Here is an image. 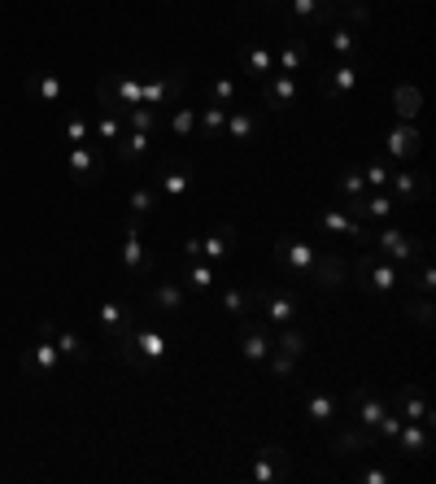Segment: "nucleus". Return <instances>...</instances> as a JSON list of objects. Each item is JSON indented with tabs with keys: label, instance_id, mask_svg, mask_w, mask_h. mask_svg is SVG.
<instances>
[{
	"label": "nucleus",
	"instance_id": "f257e3e1",
	"mask_svg": "<svg viewBox=\"0 0 436 484\" xmlns=\"http://www.w3.org/2000/svg\"><path fill=\"white\" fill-rule=\"evenodd\" d=\"M114 345H119L122 363L131 366V371H144V376H149L158 363H166V336H161L153 323H140V327L131 323Z\"/></svg>",
	"mask_w": 436,
	"mask_h": 484
},
{
	"label": "nucleus",
	"instance_id": "f03ea898",
	"mask_svg": "<svg viewBox=\"0 0 436 484\" xmlns=\"http://www.w3.org/2000/svg\"><path fill=\"white\" fill-rule=\"evenodd\" d=\"M349 275H354L358 288L371 293V297H389V293H397L401 283H410L406 275H401V266L389 263L384 253H362V258L349 266Z\"/></svg>",
	"mask_w": 436,
	"mask_h": 484
},
{
	"label": "nucleus",
	"instance_id": "7ed1b4c3",
	"mask_svg": "<svg viewBox=\"0 0 436 484\" xmlns=\"http://www.w3.org/2000/svg\"><path fill=\"white\" fill-rule=\"evenodd\" d=\"M271 263H275V275H284V280H310L318 249L310 241H297V236H279L271 244Z\"/></svg>",
	"mask_w": 436,
	"mask_h": 484
},
{
	"label": "nucleus",
	"instance_id": "20e7f679",
	"mask_svg": "<svg viewBox=\"0 0 436 484\" xmlns=\"http://www.w3.org/2000/svg\"><path fill=\"white\" fill-rule=\"evenodd\" d=\"M367 244H376V253H384V258L397 266H410V263H419V258H428V241H423V236H410L406 227H376V232L367 236Z\"/></svg>",
	"mask_w": 436,
	"mask_h": 484
},
{
	"label": "nucleus",
	"instance_id": "39448f33",
	"mask_svg": "<svg viewBox=\"0 0 436 484\" xmlns=\"http://www.w3.org/2000/svg\"><path fill=\"white\" fill-rule=\"evenodd\" d=\"M249 305H258L254 314H258L266 327H288V323L301 314V297H297V293H288V288H279V283L258 288V293L249 297Z\"/></svg>",
	"mask_w": 436,
	"mask_h": 484
},
{
	"label": "nucleus",
	"instance_id": "423d86ee",
	"mask_svg": "<svg viewBox=\"0 0 436 484\" xmlns=\"http://www.w3.org/2000/svg\"><path fill=\"white\" fill-rule=\"evenodd\" d=\"M236 349H240V358L244 363H254V366H266V358H271V349H275V327H266V323L249 310L244 319H236Z\"/></svg>",
	"mask_w": 436,
	"mask_h": 484
},
{
	"label": "nucleus",
	"instance_id": "0eeeda50",
	"mask_svg": "<svg viewBox=\"0 0 436 484\" xmlns=\"http://www.w3.org/2000/svg\"><path fill=\"white\" fill-rule=\"evenodd\" d=\"M183 258L188 263H214L218 271L236 258V227H227V222H218L214 236H205V241H188L183 244Z\"/></svg>",
	"mask_w": 436,
	"mask_h": 484
},
{
	"label": "nucleus",
	"instance_id": "6e6552de",
	"mask_svg": "<svg viewBox=\"0 0 436 484\" xmlns=\"http://www.w3.org/2000/svg\"><path fill=\"white\" fill-rule=\"evenodd\" d=\"M318 97L323 101H345L358 92V79H362V66L358 61H332V66H318Z\"/></svg>",
	"mask_w": 436,
	"mask_h": 484
},
{
	"label": "nucleus",
	"instance_id": "1a4fd4ad",
	"mask_svg": "<svg viewBox=\"0 0 436 484\" xmlns=\"http://www.w3.org/2000/svg\"><path fill=\"white\" fill-rule=\"evenodd\" d=\"M140 79H144L140 105H149V109L179 105V97H183V70H140Z\"/></svg>",
	"mask_w": 436,
	"mask_h": 484
},
{
	"label": "nucleus",
	"instance_id": "9d476101",
	"mask_svg": "<svg viewBox=\"0 0 436 484\" xmlns=\"http://www.w3.org/2000/svg\"><path fill=\"white\" fill-rule=\"evenodd\" d=\"M244 476L254 484H284V480H293V463H288V454L279 445H262L258 454H249Z\"/></svg>",
	"mask_w": 436,
	"mask_h": 484
},
{
	"label": "nucleus",
	"instance_id": "9b49d317",
	"mask_svg": "<svg viewBox=\"0 0 436 484\" xmlns=\"http://www.w3.org/2000/svg\"><path fill=\"white\" fill-rule=\"evenodd\" d=\"M275 70L279 75H306V70H318L315 61V40L310 36H279L275 44Z\"/></svg>",
	"mask_w": 436,
	"mask_h": 484
},
{
	"label": "nucleus",
	"instance_id": "f8f14e48",
	"mask_svg": "<svg viewBox=\"0 0 436 484\" xmlns=\"http://www.w3.org/2000/svg\"><path fill=\"white\" fill-rule=\"evenodd\" d=\"M153 188H158L161 201H183L188 188H192V161L188 158H166L153 170Z\"/></svg>",
	"mask_w": 436,
	"mask_h": 484
},
{
	"label": "nucleus",
	"instance_id": "ddd939ff",
	"mask_svg": "<svg viewBox=\"0 0 436 484\" xmlns=\"http://www.w3.org/2000/svg\"><path fill=\"white\" fill-rule=\"evenodd\" d=\"M66 170H70V180L79 183V188H92V183L105 180V158H100V144H70V153H66Z\"/></svg>",
	"mask_w": 436,
	"mask_h": 484
},
{
	"label": "nucleus",
	"instance_id": "4468645a",
	"mask_svg": "<svg viewBox=\"0 0 436 484\" xmlns=\"http://www.w3.org/2000/svg\"><path fill=\"white\" fill-rule=\"evenodd\" d=\"M315 227L323 232V236H332V241H358L367 244V236H371V227L362 219H354L349 210H318L315 214Z\"/></svg>",
	"mask_w": 436,
	"mask_h": 484
},
{
	"label": "nucleus",
	"instance_id": "2eb2a0df",
	"mask_svg": "<svg viewBox=\"0 0 436 484\" xmlns=\"http://www.w3.org/2000/svg\"><path fill=\"white\" fill-rule=\"evenodd\" d=\"M258 101L266 105V109H293V105L301 101V79L297 75L271 70L266 79H258Z\"/></svg>",
	"mask_w": 436,
	"mask_h": 484
},
{
	"label": "nucleus",
	"instance_id": "dca6fc26",
	"mask_svg": "<svg viewBox=\"0 0 436 484\" xmlns=\"http://www.w3.org/2000/svg\"><path fill=\"white\" fill-rule=\"evenodd\" d=\"M240 70L254 75V79H266L275 70V44H271V36H249L240 44Z\"/></svg>",
	"mask_w": 436,
	"mask_h": 484
},
{
	"label": "nucleus",
	"instance_id": "f3484780",
	"mask_svg": "<svg viewBox=\"0 0 436 484\" xmlns=\"http://www.w3.org/2000/svg\"><path fill=\"white\" fill-rule=\"evenodd\" d=\"M419 149H423V136H419L415 122H393L389 127V136H384V153L401 166H410L419 158Z\"/></svg>",
	"mask_w": 436,
	"mask_h": 484
},
{
	"label": "nucleus",
	"instance_id": "a211bd4d",
	"mask_svg": "<svg viewBox=\"0 0 436 484\" xmlns=\"http://www.w3.org/2000/svg\"><path fill=\"white\" fill-rule=\"evenodd\" d=\"M349 415H354V424H358V427L376 432L379 419L389 415V402H379L376 388H371V384H362V388H354V393H349Z\"/></svg>",
	"mask_w": 436,
	"mask_h": 484
},
{
	"label": "nucleus",
	"instance_id": "6ab92c4d",
	"mask_svg": "<svg viewBox=\"0 0 436 484\" xmlns=\"http://www.w3.org/2000/svg\"><path fill=\"white\" fill-rule=\"evenodd\" d=\"M310 280L323 288V293H340V288H349V263L340 258V253H318L315 271H310Z\"/></svg>",
	"mask_w": 436,
	"mask_h": 484
},
{
	"label": "nucleus",
	"instance_id": "aec40b11",
	"mask_svg": "<svg viewBox=\"0 0 436 484\" xmlns=\"http://www.w3.org/2000/svg\"><path fill=\"white\" fill-rule=\"evenodd\" d=\"M393 449L397 454H406V458H428V449H432V424L406 419L401 432L393 437Z\"/></svg>",
	"mask_w": 436,
	"mask_h": 484
},
{
	"label": "nucleus",
	"instance_id": "412c9836",
	"mask_svg": "<svg viewBox=\"0 0 436 484\" xmlns=\"http://www.w3.org/2000/svg\"><path fill=\"white\" fill-rule=\"evenodd\" d=\"M389 410H397L401 419H419V424H432V419H436L419 384H401V388L393 393V406H389Z\"/></svg>",
	"mask_w": 436,
	"mask_h": 484
},
{
	"label": "nucleus",
	"instance_id": "4be33fe9",
	"mask_svg": "<svg viewBox=\"0 0 436 484\" xmlns=\"http://www.w3.org/2000/svg\"><path fill=\"white\" fill-rule=\"evenodd\" d=\"M57 366H61V354H57V345H53V341L31 345V349L22 354V371H26V376H36V380H53V376H57Z\"/></svg>",
	"mask_w": 436,
	"mask_h": 484
},
{
	"label": "nucleus",
	"instance_id": "5701e85b",
	"mask_svg": "<svg viewBox=\"0 0 436 484\" xmlns=\"http://www.w3.org/2000/svg\"><path fill=\"white\" fill-rule=\"evenodd\" d=\"M371 445H376V432H367V427H358V424H340L337 432H332V454H337V458L367 454Z\"/></svg>",
	"mask_w": 436,
	"mask_h": 484
},
{
	"label": "nucleus",
	"instance_id": "b1692460",
	"mask_svg": "<svg viewBox=\"0 0 436 484\" xmlns=\"http://www.w3.org/2000/svg\"><path fill=\"white\" fill-rule=\"evenodd\" d=\"M258 131H262V114H258V109H244V105H232V109H227V127H223V136L249 144V140H258Z\"/></svg>",
	"mask_w": 436,
	"mask_h": 484
},
{
	"label": "nucleus",
	"instance_id": "393cba45",
	"mask_svg": "<svg viewBox=\"0 0 436 484\" xmlns=\"http://www.w3.org/2000/svg\"><path fill=\"white\" fill-rule=\"evenodd\" d=\"M149 153H153V136L149 131H122L119 140H114V158L127 161V166H140V161H149Z\"/></svg>",
	"mask_w": 436,
	"mask_h": 484
},
{
	"label": "nucleus",
	"instance_id": "a878e982",
	"mask_svg": "<svg viewBox=\"0 0 436 484\" xmlns=\"http://www.w3.org/2000/svg\"><path fill=\"white\" fill-rule=\"evenodd\" d=\"M122 266L131 275H144L149 271V249H144V236H140V219L127 214V241H122Z\"/></svg>",
	"mask_w": 436,
	"mask_h": 484
},
{
	"label": "nucleus",
	"instance_id": "bb28decb",
	"mask_svg": "<svg viewBox=\"0 0 436 484\" xmlns=\"http://www.w3.org/2000/svg\"><path fill=\"white\" fill-rule=\"evenodd\" d=\"M97 323L100 327H105V332H109V336H114V341H119L122 332H127V327H131V305L122 302V297H109V302H100L97 305Z\"/></svg>",
	"mask_w": 436,
	"mask_h": 484
},
{
	"label": "nucleus",
	"instance_id": "cd10ccee",
	"mask_svg": "<svg viewBox=\"0 0 436 484\" xmlns=\"http://www.w3.org/2000/svg\"><path fill=\"white\" fill-rule=\"evenodd\" d=\"M306 419H315L318 427H332L340 419V397L337 393H323V388L306 393Z\"/></svg>",
	"mask_w": 436,
	"mask_h": 484
},
{
	"label": "nucleus",
	"instance_id": "c85d7f7f",
	"mask_svg": "<svg viewBox=\"0 0 436 484\" xmlns=\"http://www.w3.org/2000/svg\"><path fill=\"white\" fill-rule=\"evenodd\" d=\"M393 197L397 205H406V201H423L428 197V180L419 175V170H410V166H401V170H393Z\"/></svg>",
	"mask_w": 436,
	"mask_h": 484
},
{
	"label": "nucleus",
	"instance_id": "c756f323",
	"mask_svg": "<svg viewBox=\"0 0 436 484\" xmlns=\"http://www.w3.org/2000/svg\"><path fill=\"white\" fill-rule=\"evenodd\" d=\"M323 40H327V48H332L340 61H354L358 53H362V40H358V31H354V26H345V22H332V26L323 31Z\"/></svg>",
	"mask_w": 436,
	"mask_h": 484
},
{
	"label": "nucleus",
	"instance_id": "7c9ffc66",
	"mask_svg": "<svg viewBox=\"0 0 436 484\" xmlns=\"http://www.w3.org/2000/svg\"><path fill=\"white\" fill-rule=\"evenodd\" d=\"M149 302H153V310L179 314V310L188 305V288H183L179 280H158V283H153V293H149Z\"/></svg>",
	"mask_w": 436,
	"mask_h": 484
},
{
	"label": "nucleus",
	"instance_id": "2f4dec72",
	"mask_svg": "<svg viewBox=\"0 0 436 484\" xmlns=\"http://www.w3.org/2000/svg\"><path fill=\"white\" fill-rule=\"evenodd\" d=\"M179 283H183V288H188V293H197V297H205V293H210V288H214L218 283V275H214V266L210 263H188L183 266V275H179Z\"/></svg>",
	"mask_w": 436,
	"mask_h": 484
},
{
	"label": "nucleus",
	"instance_id": "473e14b6",
	"mask_svg": "<svg viewBox=\"0 0 436 484\" xmlns=\"http://www.w3.org/2000/svg\"><path fill=\"white\" fill-rule=\"evenodd\" d=\"M306 349H310V336H306L301 327H293V323H288V327H275V354L297 363V358H306Z\"/></svg>",
	"mask_w": 436,
	"mask_h": 484
},
{
	"label": "nucleus",
	"instance_id": "72a5a7b5",
	"mask_svg": "<svg viewBox=\"0 0 436 484\" xmlns=\"http://www.w3.org/2000/svg\"><path fill=\"white\" fill-rule=\"evenodd\" d=\"M227 109H232V105H218V101H205L197 109V127H201V136H205V140H218V136H223V127H227Z\"/></svg>",
	"mask_w": 436,
	"mask_h": 484
},
{
	"label": "nucleus",
	"instance_id": "f704fd0d",
	"mask_svg": "<svg viewBox=\"0 0 436 484\" xmlns=\"http://www.w3.org/2000/svg\"><path fill=\"white\" fill-rule=\"evenodd\" d=\"M53 345H57L61 358H70V363H88V354H92V345L83 341L79 332H70V327H61V332H53Z\"/></svg>",
	"mask_w": 436,
	"mask_h": 484
},
{
	"label": "nucleus",
	"instance_id": "c9c22d12",
	"mask_svg": "<svg viewBox=\"0 0 436 484\" xmlns=\"http://www.w3.org/2000/svg\"><path fill=\"white\" fill-rule=\"evenodd\" d=\"M26 92L36 97L40 105H57L61 101V75H53V70H40L36 79L26 83Z\"/></svg>",
	"mask_w": 436,
	"mask_h": 484
},
{
	"label": "nucleus",
	"instance_id": "e433bc0d",
	"mask_svg": "<svg viewBox=\"0 0 436 484\" xmlns=\"http://www.w3.org/2000/svg\"><path fill=\"white\" fill-rule=\"evenodd\" d=\"M393 105H397V122H415L419 109H423V97H419V88H410V83H397Z\"/></svg>",
	"mask_w": 436,
	"mask_h": 484
},
{
	"label": "nucleus",
	"instance_id": "4c0bfd02",
	"mask_svg": "<svg viewBox=\"0 0 436 484\" xmlns=\"http://www.w3.org/2000/svg\"><path fill=\"white\" fill-rule=\"evenodd\" d=\"M122 131H127L122 114H97V118H92V144H114Z\"/></svg>",
	"mask_w": 436,
	"mask_h": 484
},
{
	"label": "nucleus",
	"instance_id": "58836bf2",
	"mask_svg": "<svg viewBox=\"0 0 436 484\" xmlns=\"http://www.w3.org/2000/svg\"><path fill=\"white\" fill-rule=\"evenodd\" d=\"M122 122H127L131 131H149V136H153V131L161 127V109H149V105H131V109L122 114Z\"/></svg>",
	"mask_w": 436,
	"mask_h": 484
},
{
	"label": "nucleus",
	"instance_id": "ea45409f",
	"mask_svg": "<svg viewBox=\"0 0 436 484\" xmlns=\"http://www.w3.org/2000/svg\"><path fill=\"white\" fill-rule=\"evenodd\" d=\"M218 310H223L227 319H244V314H249V293H240L236 283H227V288L218 293Z\"/></svg>",
	"mask_w": 436,
	"mask_h": 484
},
{
	"label": "nucleus",
	"instance_id": "a19ab883",
	"mask_svg": "<svg viewBox=\"0 0 436 484\" xmlns=\"http://www.w3.org/2000/svg\"><path fill=\"white\" fill-rule=\"evenodd\" d=\"M161 127H166L171 136H192V131H197V105H175V114L161 118Z\"/></svg>",
	"mask_w": 436,
	"mask_h": 484
},
{
	"label": "nucleus",
	"instance_id": "79ce46f5",
	"mask_svg": "<svg viewBox=\"0 0 436 484\" xmlns=\"http://www.w3.org/2000/svg\"><path fill=\"white\" fill-rule=\"evenodd\" d=\"M158 205H161V197H158V188H153V183H149V188H136V192L127 197V210H131V219H149Z\"/></svg>",
	"mask_w": 436,
	"mask_h": 484
},
{
	"label": "nucleus",
	"instance_id": "37998d69",
	"mask_svg": "<svg viewBox=\"0 0 436 484\" xmlns=\"http://www.w3.org/2000/svg\"><path fill=\"white\" fill-rule=\"evenodd\" d=\"M337 192L349 201V197H362L367 192V180H362V166H345L337 175Z\"/></svg>",
	"mask_w": 436,
	"mask_h": 484
},
{
	"label": "nucleus",
	"instance_id": "c03bdc74",
	"mask_svg": "<svg viewBox=\"0 0 436 484\" xmlns=\"http://www.w3.org/2000/svg\"><path fill=\"white\" fill-rule=\"evenodd\" d=\"M61 140H66V144H88V140H92V118H83V114L66 118V122H61Z\"/></svg>",
	"mask_w": 436,
	"mask_h": 484
},
{
	"label": "nucleus",
	"instance_id": "a18cd8bd",
	"mask_svg": "<svg viewBox=\"0 0 436 484\" xmlns=\"http://www.w3.org/2000/svg\"><path fill=\"white\" fill-rule=\"evenodd\" d=\"M362 180H367V188H389V180H393V170H389V161L384 158H371L367 166H362Z\"/></svg>",
	"mask_w": 436,
	"mask_h": 484
},
{
	"label": "nucleus",
	"instance_id": "49530a36",
	"mask_svg": "<svg viewBox=\"0 0 436 484\" xmlns=\"http://www.w3.org/2000/svg\"><path fill=\"white\" fill-rule=\"evenodd\" d=\"M210 101L236 105V79H232V75H214V83H210Z\"/></svg>",
	"mask_w": 436,
	"mask_h": 484
},
{
	"label": "nucleus",
	"instance_id": "de8ad7c7",
	"mask_svg": "<svg viewBox=\"0 0 436 484\" xmlns=\"http://www.w3.org/2000/svg\"><path fill=\"white\" fill-rule=\"evenodd\" d=\"M332 9H337V14H349V18H354V26H367V22H371L367 0H332Z\"/></svg>",
	"mask_w": 436,
	"mask_h": 484
},
{
	"label": "nucleus",
	"instance_id": "09e8293b",
	"mask_svg": "<svg viewBox=\"0 0 436 484\" xmlns=\"http://www.w3.org/2000/svg\"><path fill=\"white\" fill-rule=\"evenodd\" d=\"M415 288L423 293V297H432V288H436V271L428 258H419V275H415Z\"/></svg>",
	"mask_w": 436,
	"mask_h": 484
},
{
	"label": "nucleus",
	"instance_id": "8fccbe9b",
	"mask_svg": "<svg viewBox=\"0 0 436 484\" xmlns=\"http://www.w3.org/2000/svg\"><path fill=\"white\" fill-rule=\"evenodd\" d=\"M406 314H410V319H415L419 327H428V323H432V302H428V297L419 293V302L406 305Z\"/></svg>",
	"mask_w": 436,
	"mask_h": 484
},
{
	"label": "nucleus",
	"instance_id": "3c124183",
	"mask_svg": "<svg viewBox=\"0 0 436 484\" xmlns=\"http://www.w3.org/2000/svg\"><path fill=\"white\" fill-rule=\"evenodd\" d=\"M266 366H271L275 376H293V358H284V354H275V349H271V358H266Z\"/></svg>",
	"mask_w": 436,
	"mask_h": 484
},
{
	"label": "nucleus",
	"instance_id": "603ef678",
	"mask_svg": "<svg viewBox=\"0 0 436 484\" xmlns=\"http://www.w3.org/2000/svg\"><path fill=\"white\" fill-rule=\"evenodd\" d=\"M362 480H367V484H389V471H379V467H367V471H362Z\"/></svg>",
	"mask_w": 436,
	"mask_h": 484
},
{
	"label": "nucleus",
	"instance_id": "864d4df0",
	"mask_svg": "<svg viewBox=\"0 0 436 484\" xmlns=\"http://www.w3.org/2000/svg\"><path fill=\"white\" fill-rule=\"evenodd\" d=\"M166 5H171V0H166Z\"/></svg>",
	"mask_w": 436,
	"mask_h": 484
}]
</instances>
